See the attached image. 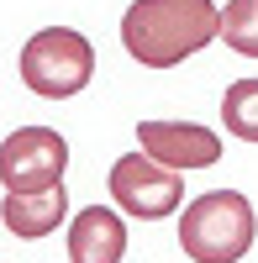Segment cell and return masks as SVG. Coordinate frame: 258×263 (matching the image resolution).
<instances>
[{
	"mask_svg": "<svg viewBox=\"0 0 258 263\" xmlns=\"http://www.w3.org/2000/svg\"><path fill=\"white\" fill-rule=\"evenodd\" d=\"M222 42L232 53H243V58H258V0H227Z\"/></svg>",
	"mask_w": 258,
	"mask_h": 263,
	"instance_id": "cell-10",
	"label": "cell"
},
{
	"mask_svg": "<svg viewBox=\"0 0 258 263\" xmlns=\"http://www.w3.org/2000/svg\"><path fill=\"white\" fill-rule=\"evenodd\" d=\"M126 258V221L111 205H84L69 221V263H121Z\"/></svg>",
	"mask_w": 258,
	"mask_h": 263,
	"instance_id": "cell-7",
	"label": "cell"
},
{
	"mask_svg": "<svg viewBox=\"0 0 258 263\" xmlns=\"http://www.w3.org/2000/svg\"><path fill=\"white\" fill-rule=\"evenodd\" d=\"M95 79V48L74 27H42L21 42V84L42 100H69Z\"/></svg>",
	"mask_w": 258,
	"mask_h": 263,
	"instance_id": "cell-3",
	"label": "cell"
},
{
	"mask_svg": "<svg viewBox=\"0 0 258 263\" xmlns=\"http://www.w3.org/2000/svg\"><path fill=\"white\" fill-rule=\"evenodd\" d=\"M63 168H69V142L53 126H16L0 142V184H6V195L63 184Z\"/></svg>",
	"mask_w": 258,
	"mask_h": 263,
	"instance_id": "cell-5",
	"label": "cell"
},
{
	"mask_svg": "<svg viewBox=\"0 0 258 263\" xmlns=\"http://www.w3.org/2000/svg\"><path fill=\"white\" fill-rule=\"evenodd\" d=\"M63 216H69V190H63V184L27 190V195H6V200H0V221H6L11 237H21V242L53 237Z\"/></svg>",
	"mask_w": 258,
	"mask_h": 263,
	"instance_id": "cell-8",
	"label": "cell"
},
{
	"mask_svg": "<svg viewBox=\"0 0 258 263\" xmlns=\"http://www.w3.org/2000/svg\"><path fill=\"white\" fill-rule=\"evenodd\" d=\"M137 147L169 168H211L222 158V137L200 121H137Z\"/></svg>",
	"mask_w": 258,
	"mask_h": 263,
	"instance_id": "cell-6",
	"label": "cell"
},
{
	"mask_svg": "<svg viewBox=\"0 0 258 263\" xmlns=\"http://www.w3.org/2000/svg\"><path fill=\"white\" fill-rule=\"evenodd\" d=\"M258 237L253 200L237 190H206L179 216V248L190 263H237Z\"/></svg>",
	"mask_w": 258,
	"mask_h": 263,
	"instance_id": "cell-2",
	"label": "cell"
},
{
	"mask_svg": "<svg viewBox=\"0 0 258 263\" xmlns=\"http://www.w3.org/2000/svg\"><path fill=\"white\" fill-rule=\"evenodd\" d=\"M111 200L121 216H137V221H163V216H174L185 205V174L169 168L158 158H148V153H121L111 163Z\"/></svg>",
	"mask_w": 258,
	"mask_h": 263,
	"instance_id": "cell-4",
	"label": "cell"
},
{
	"mask_svg": "<svg viewBox=\"0 0 258 263\" xmlns=\"http://www.w3.org/2000/svg\"><path fill=\"white\" fill-rule=\"evenodd\" d=\"M222 126L237 142H258V74L227 84V95H222Z\"/></svg>",
	"mask_w": 258,
	"mask_h": 263,
	"instance_id": "cell-9",
	"label": "cell"
},
{
	"mask_svg": "<svg viewBox=\"0 0 258 263\" xmlns=\"http://www.w3.org/2000/svg\"><path fill=\"white\" fill-rule=\"evenodd\" d=\"M222 37L216 0H132L121 16V48L142 69H174Z\"/></svg>",
	"mask_w": 258,
	"mask_h": 263,
	"instance_id": "cell-1",
	"label": "cell"
}]
</instances>
